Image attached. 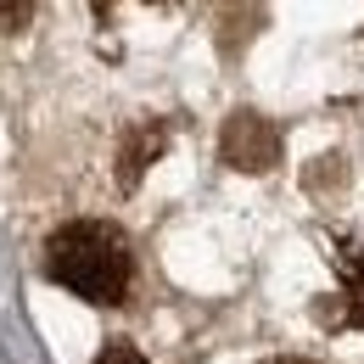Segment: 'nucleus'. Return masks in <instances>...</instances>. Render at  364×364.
<instances>
[{"label": "nucleus", "instance_id": "7ed1b4c3", "mask_svg": "<svg viewBox=\"0 0 364 364\" xmlns=\"http://www.w3.org/2000/svg\"><path fill=\"white\" fill-rule=\"evenodd\" d=\"M219 157H225L230 168L264 174V168H274V163H280V135H274L269 118H258V112H235V118L225 124Z\"/></svg>", "mask_w": 364, "mask_h": 364}, {"label": "nucleus", "instance_id": "20e7f679", "mask_svg": "<svg viewBox=\"0 0 364 364\" xmlns=\"http://www.w3.org/2000/svg\"><path fill=\"white\" fill-rule=\"evenodd\" d=\"M163 146H168V129H163V124H135L129 140H124V185H135L140 168H146Z\"/></svg>", "mask_w": 364, "mask_h": 364}, {"label": "nucleus", "instance_id": "423d86ee", "mask_svg": "<svg viewBox=\"0 0 364 364\" xmlns=\"http://www.w3.org/2000/svg\"><path fill=\"white\" fill-rule=\"evenodd\" d=\"M28 23V6H0V34H17Z\"/></svg>", "mask_w": 364, "mask_h": 364}, {"label": "nucleus", "instance_id": "0eeeda50", "mask_svg": "<svg viewBox=\"0 0 364 364\" xmlns=\"http://www.w3.org/2000/svg\"><path fill=\"white\" fill-rule=\"evenodd\" d=\"M269 364H309V359H269Z\"/></svg>", "mask_w": 364, "mask_h": 364}, {"label": "nucleus", "instance_id": "f03ea898", "mask_svg": "<svg viewBox=\"0 0 364 364\" xmlns=\"http://www.w3.org/2000/svg\"><path fill=\"white\" fill-rule=\"evenodd\" d=\"M331 269H336V297L319 309V319L342 325V331H364V241L336 235L331 241Z\"/></svg>", "mask_w": 364, "mask_h": 364}, {"label": "nucleus", "instance_id": "39448f33", "mask_svg": "<svg viewBox=\"0 0 364 364\" xmlns=\"http://www.w3.org/2000/svg\"><path fill=\"white\" fill-rule=\"evenodd\" d=\"M95 364H146V359H140L129 342H112V348H101V353H95Z\"/></svg>", "mask_w": 364, "mask_h": 364}, {"label": "nucleus", "instance_id": "f257e3e1", "mask_svg": "<svg viewBox=\"0 0 364 364\" xmlns=\"http://www.w3.org/2000/svg\"><path fill=\"white\" fill-rule=\"evenodd\" d=\"M46 274L85 303H124L129 297V241L101 219H73L46 241Z\"/></svg>", "mask_w": 364, "mask_h": 364}]
</instances>
